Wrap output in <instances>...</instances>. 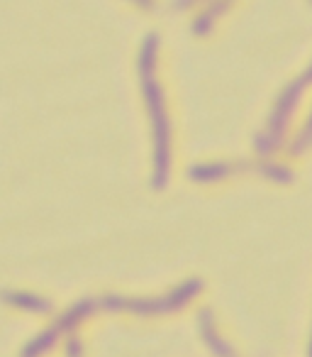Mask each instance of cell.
I'll return each instance as SVG.
<instances>
[{
	"mask_svg": "<svg viewBox=\"0 0 312 357\" xmlns=\"http://www.w3.org/2000/svg\"><path fill=\"white\" fill-rule=\"evenodd\" d=\"M310 357H312V347H310Z\"/></svg>",
	"mask_w": 312,
	"mask_h": 357,
	"instance_id": "cell-11",
	"label": "cell"
},
{
	"mask_svg": "<svg viewBox=\"0 0 312 357\" xmlns=\"http://www.w3.org/2000/svg\"><path fill=\"white\" fill-rule=\"evenodd\" d=\"M144 96H147L149 113L154 120V140H156V171H154V189H164L169 182V120L164 110V96L159 83L152 76H142Z\"/></svg>",
	"mask_w": 312,
	"mask_h": 357,
	"instance_id": "cell-1",
	"label": "cell"
},
{
	"mask_svg": "<svg viewBox=\"0 0 312 357\" xmlns=\"http://www.w3.org/2000/svg\"><path fill=\"white\" fill-rule=\"evenodd\" d=\"M0 299L10 301V304L20 306V308L35 311V313H46V311H51V301L39 299V296H35V294H25V291H17V294L3 291V294H0Z\"/></svg>",
	"mask_w": 312,
	"mask_h": 357,
	"instance_id": "cell-3",
	"label": "cell"
},
{
	"mask_svg": "<svg viewBox=\"0 0 312 357\" xmlns=\"http://www.w3.org/2000/svg\"><path fill=\"white\" fill-rule=\"evenodd\" d=\"M208 30H210V15H203L193 22V32H198V35H208Z\"/></svg>",
	"mask_w": 312,
	"mask_h": 357,
	"instance_id": "cell-9",
	"label": "cell"
},
{
	"mask_svg": "<svg viewBox=\"0 0 312 357\" xmlns=\"http://www.w3.org/2000/svg\"><path fill=\"white\" fill-rule=\"evenodd\" d=\"M156 47H159V37L149 35L142 44V54H139V73H142V76H152L154 59H156Z\"/></svg>",
	"mask_w": 312,
	"mask_h": 357,
	"instance_id": "cell-5",
	"label": "cell"
},
{
	"mask_svg": "<svg viewBox=\"0 0 312 357\" xmlns=\"http://www.w3.org/2000/svg\"><path fill=\"white\" fill-rule=\"evenodd\" d=\"M261 171L266 176H271V179H276V182H293V174L288 169H283L281 164H264Z\"/></svg>",
	"mask_w": 312,
	"mask_h": 357,
	"instance_id": "cell-8",
	"label": "cell"
},
{
	"mask_svg": "<svg viewBox=\"0 0 312 357\" xmlns=\"http://www.w3.org/2000/svg\"><path fill=\"white\" fill-rule=\"evenodd\" d=\"M57 336H59L57 328H49V331H44L39 338H35V340H32L30 345H25V350H22V357H39L42 352L49 350V347L54 345Z\"/></svg>",
	"mask_w": 312,
	"mask_h": 357,
	"instance_id": "cell-6",
	"label": "cell"
},
{
	"mask_svg": "<svg viewBox=\"0 0 312 357\" xmlns=\"http://www.w3.org/2000/svg\"><path fill=\"white\" fill-rule=\"evenodd\" d=\"M300 86H302L300 81L291 83V86L286 88V94L281 96L278 110L273 113L271 125H268V135L256 140V145H259V152H261V155H268V152L273 150V145H278V142H281V135H283V130H286V120H288V115H291V110H293V103H295L297 96H300Z\"/></svg>",
	"mask_w": 312,
	"mask_h": 357,
	"instance_id": "cell-2",
	"label": "cell"
},
{
	"mask_svg": "<svg viewBox=\"0 0 312 357\" xmlns=\"http://www.w3.org/2000/svg\"><path fill=\"white\" fill-rule=\"evenodd\" d=\"M305 81H312V67H310V71L305 73Z\"/></svg>",
	"mask_w": 312,
	"mask_h": 357,
	"instance_id": "cell-10",
	"label": "cell"
},
{
	"mask_svg": "<svg viewBox=\"0 0 312 357\" xmlns=\"http://www.w3.org/2000/svg\"><path fill=\"white\" fill-rule=\"evenodd\" d=\"M230 171H232L230 164H198L188 171V176L195 179V182H212V179L227 176Z\"/></svg>",
	"mask_w": 312,
	"mask_h": 357,
	"instance_id": "cell-4",
	"label": "cell"
},
{
	"mask_svg": "<svg viewBox=\"0 0 312 357\" xmlns=\"http://www.w3.org/2000/svg\"><path fill=\"white\" fill-rule=\"evenodd\" d=\"M200 321H203V333H205V338H208V342H210L212 350H215L220 357H235V355H232V350H230V345H225L220 338L212 336V331H210V311H203V313H200Z\"/></svg>",
	"mask_w": 312,
	"mask_h": 357,
	"instance_id": "cell-7",
	"label": "cell"
}]
</instances>
